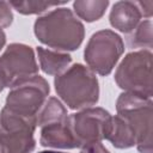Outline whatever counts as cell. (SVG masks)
Instances as JSON below:
<instances>
[{
	"label": "cell",
	"instance_id": "ffe728a7",
	"mask_svg": "<svg viewBox=\"0 0 153 153\" xmlns=\"http://www.w3.org/2000/svg\"><path fill=\"white\" fill-rule=\"evenodd\" d=\"M136 5L140 10V13L142 17L151 18L153 14V1L147 0V1H136Z\"/></svg>",
	"mask_w": 153,
	"mask_h": 153
},
{
	"label": "cell",
	"instance_id": "3957f363",
	"mask_svg": "<svg viewBox=\"0 0 153 153\" xmlns=\"http://www.w3.org/2000/svg\"><path fill=\"white\" fill-rule=\"evenodd\" d=\"M152 106L151 98L129 92L121 93L116 102L117 115L131 127L140 153H152Z\"/></svg>",
	"mask_w": 153,
	"mask_h": 153
},
{
	"label": "cell",
	"instance_id": "8fae6325",
	"mask_svg": "<svg viewBox=\"0 0 153 153\" xmlns=\"http://www.w3.org/2000/svg\"><path fill=\"white\" fill-rule=\"evenodd\" d=\"M39 142L43 147L76 148V142L69 128L68 117L65 121L41 127Z\"/></svg>",
	"mask_w": 153,
	"mask_h": 153
},
{
	"label": "cell",
	"instance_id": "6da1fadb",
	"mask_svg": "<svg viewBox=\"0 0 153 153\" xmlns=\"http://www.w3.org/2000/svg\"><path fill=\"white\" fill-rule=\"evenodd\" d=\"M33 32L39 42L56 51L76 50L84 41L85 27L69 8H56L36 19Z\"/></svg>",
	"mask_w": 153,
	"mask_h": 153
},
{
	"label": "cell",
	"instance_id": "e0dca14e",
	"mask_svg": "<svg viewBox=\"0 0 153 153\" xmlns=\"http://www.w3.org/2000/svg\"><path fill=\"white\" fill-rule=\"evenodd\" d=\"M8 4L11 7H13L17 12L22 14H38L50 7L65 5L66 1H10Z\"/></svg>",
	"mask_w": 153,
	"mask_h": 153
},
{
	"label": "cell",
	"instance_id": "9a60e30c",
	"mask_svg": "<svg viewBox=\"0 0 153 153\" xmlns=\"http://www.w3.org/2000/svg\"><path fill=\"white\" fill-rule=\"evenodd\" d=\"M108 6V0H78L73 2V8L76 17L87 23L100 19Z\"/></svg>",
	"mask_w": 153,
	"mask_h": 153
},
{
	"label": "cell",
	"instance_id": "5b68a950",
	"mask_svg": "<svg viewBox=\"0 0 153 153\" xmlns=\"http://www.w3.org/2000/svg\"><path fill=\"white\" fill-rule=\"evenodd\" d=\"M37 117H26L4 106L0 112V153H31Z\"/></svg>",
	"mask_w": 153,
	"mask_h": 153
},
{
	"label": "cell",
	"instance_id": "8992f818",
	"mask_svg": "<svg viewBox=\"0 0 153 153\" xmlns=\"http://www.w3.org/2000/svg\"><path fill=\"white\" fill-rule=\"evenodd\" d=\"M122 38L111 30H100L91 36L84 51L88 68L96 74L108 75L123 54Z\"/></svg>",
	"mask_w": 153,
	"mask_h": 153
},
{
	"label": "cell",
	"instance_id": "9c48e42d",
	"mask_svg": "<svg viewBox=\"0 0 153 153\" xmlns=\"http://www.w3.org/2000/svg\"><path fill=\"white\" fill-rule=\"evenodd\" d=\"M0 72L6 87L37 75L38 66L31 47L22 43L10 44L0 56Z\"/></svg>",
	"mask_w": 153,
	"mask_h": 153
},
{
	"label": "cell",
	"instance_id": "ac0fdd59",
	"mask_svg": "<svg viewBox=\"0 0 153 153\" xmlns=\"http://www.w3.org/2000/svg\"><path fill=\"white\" fill-rule=\"evenodd\" d=\"M13 22V13L11 6L6 1H0V29L7 27Z\"/></svg>",
	"mask_w": 153,
	"mask_h": 153
},
{
	"label": "cell",
	"instance_id": "4fadbf2b",
	"mask_svg": "<svg viewBox=\"0 0 153 153\" xmlns=\"http://www.w3.org/2000/svg\"><path fill=\"white\" fill-rule=\"evenodd\" d=\"M116 148H130L136 145V137L131 127L118 115L111 117L106 139Z\"/></svg>",
	"mask_w": 153,
	"mask_h": 153
},
{
	"label": "cell",
	"instance_id": "44dd1931",
	"mask_svg": "<svg viewBox=\"0 0 153 153\" xmlns=\"http://www.w3.org/2000/svg\"><path fill=\"white\" fill-rule=\"evenodd\" d=\"M5 43H6V35L2 31V29H0V50L4 48Z\"/></svg>",
	"mask_w": 153,
	"mask_h": 153
},
{
	"label": "cell",
	"instance_id": "2e32d148",
	"mask_svg": "<svg viewBox=\"0 0 153 153\" xmlns=\"http://www.w3.org/2000/svg\"><path fill=\"white\" fill-rule=\"evenodd\" d=\"M152 29L153 25L149 19L139 23V25L129 33L128 44L131 48H147V50H149L153 45Z\"/></svg>",
	"mask_w": 153,
	"mask_h": 153
},
{
	"label": "cell",
	"instance_id": "7a4b0ae2",
	"mask_svg": "<svg viewBox=\"0 0 153 153\" xmlns=\"http://www.w3.org/2000/svg\"><path fill=\"white\" fill-rule=\"evenodd\" d=\"M54 85L57 96L72 110L92 108L99 99L98 79L81 63H75L57 75Z\"/></svg>",
	"mask_w": 153,
	"mask_h": 153
},
{
	"label": "cell",
	"instance_id": "7c38bea8",
	"mask_svg": "<svg viewBox=\"0 0 153 153\" xmlns=\"http://www.w3.org/2000/svg\"><path fill=\"white\" fill-rule=\"evenodd\" d=\"M37 55L41 69L48 75H60L72 62V57L69 54L44 49L42 47L37 48Z\"/></svg>",
	"mask_w": 153,
	"mask_h": 153
},
{
	"label": "cell",
	"instance_id": "603a6c76",
	"mask_svg": "<svg viewBox=\"0 0 153 153\" xmlns=\"http://www.w3.org/2000/svg\"><path fill=\"white\" fill-rule=\"evenodd\" d=\"M38 153H65V152H56V151H42Z\"/></svg>",
	"mask_w": 153,
	"mask_h": 153
},
{
	"label": "cell",
	"instance_id": "d6986e66",
	"mask_svg": "<svg viewBox=\"0 0 153 153\" xmlns=\"http://www.w3.org/2000/svg\"><path fill=\"white\" fill-rule=\"evenodd\" d=\"M80 153H110L109 149L100 142H93L85 145L80 148Z\"/></svg>",
	"mask_w": 153,
	"mask_h": 153
},
{
	"label": "cell",
	"instance_id": "ba28073f",
	"mask_svg": "<svg viewBox=\"0 0 153 153\" xmlns=\"http://www.w3.org/2000/svg\"><path fill=\"white\" fill-rule=\"evenodd\" d=\"M111 115L103 108H87L68 116V123L78 148L106 139Z\"/></svg>",
	"mask_w": 153,
	"mask_h": 153
},
{
	"label": "cell",
	"instance_id": "5bb4252c",
	"mask_svg": "<svg viewBox=\"0 0 153 153\" xmlns=\"http://www.w3.org/2000/svg\"><path fill=\"white\" fill-rule=\"evenodd\" d=\"M67 117L68 114L63 104L57 98L49 97L37 114V127L41 128L43 126L61 122L65 121Z\"/></svg>",
	"mask_w": 153,
	"mask_h": 153
},
{
	"label": "cell",
	"instance_id": "277c9868",
	"mask_svg": "<svg viewBox=\"0 0 153 153\" xmlns=\"http://www.w3.org/2000/svg\"><path fill=\"white\" fill-rule=\"evenodd\" d=\"M115 81L124 92L146 98L153 96L152 53L147 49L131 51L124 56L115 72Z\"/></svg>",
	"mask_w": 153,
	"mask_h": 153
},
{
	"label": "cell",
	"instance_id": "52a82bcc",
	"mask_svg": "<svg viewBox=\"0 0 153 153\" xmlns=\"http://www.w3.org/2000/svg\"><path fill=\"white\" fill-rule=\"evenodd\" d=\"M50 87L41 75H33L14 84L7 97L5 108L26 117H37L41 108L48 99Z\"/></svg>",
	"mask_w": 153,
	"mask_h": 153
},
{
	"label": "cell",
	"instance_id": "7402d4cb",
	"mask_svg": "<svg viewBox=\"0 0 153 153\" xmlns=\"http://www.w3.org/2000/svg\"><path fill=\"white\" fill-rule=\"evenodd\" d=\"M6 87V85H5V81H4V78H2V75H1V72H0V92L4 90Z\"/></svg>",
	"mask_w": 153,
	"mask_h": 153
},
{
	"label": "cell",
	"instance_id": "30bf717a",
	"mask_svg": "<svg viewBox=\"0 0 153 153\" xmlns=\"http://www.w3.org/2000/svg\"><path fill=\"white\" fill-rule=\"evenodd\" d=\"M142 16L136 5V1H118L112 6L109 20L112 27L123 32L130 33L140 23Z\"/></svg>",
	"mask_w": 153,
	"mask_h": 153
}]
</instances>
